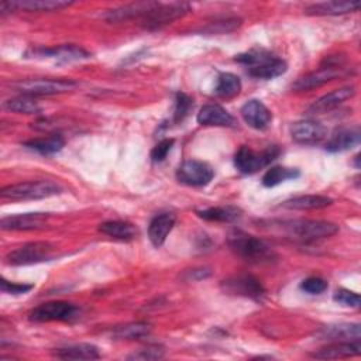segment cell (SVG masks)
<instances>
[{
    "mask_svg": "<svg viewBox=\"0 0 361 361\" xmlns=\"http://www.w3.org/2000/svg\"><path fill=\"white\" fill-rule=\"evenodd\" d=\"M235 62L245 66L250 76L257 79H274L283 75L288 69L286 62L264 48H251L235 55Z\"/></svg>",
    "mask_w": 361,
    "mask_h": 361,
    "instance_id": "1",
    "label": "cell"
},
{
    "mask_svg": "<svg viewBox=\"0 0 361 361\" xmlns=\"http://www.w3.org/2000/svg\"><path fill=\"white\" fill-rule=\"evenodd\" d=\"M227 244L238 257L254 264H269L276 259V252L271 245L241 230H233L227 237Z\"/></svg>",
    "mask_w": 361,
    "mask_h": 361,
    "instance_id": "2",
    "label": "cell"
},
{
    "mask_svg": "<svg viewBox=\"0 0 361 361\" xmlns=\"http://www.w3.org/2000/svg\"><path fill=\"white\" fill-rule=\"evenodd\" d=\"M281 228L288 237L296 238L305 243L316 241L320 238L331 237L338 231V226L326 221V220H310V219H296V220H285L279 223H272Z\"/></svg>",
    "mask_w": 361,
    "mask_h": 361,
    "instance_id": "3",
    "label": "cell"
},
{
    "mask_svg": "<svg viewBox=\"0 0 361 361\" xmlns=\"http://www.w3.org/2000/svg\"><path fill=\"white\" fill-rule=\"evenodd\" d=\"M62 186L52 180H30L16 185L4 186L0 192L3 199L7 200H38L56 196L62 193Z\"/></svg>",
    "mask_w": 361,
    "mask_h": 361,
    "instance_id": "4",
    "label": "cell"
},
{
    "mask_svg": "<svg viewBox=\"0 0 361 361\" xmlns=\"http://www.w3.org/2000/svg\"><path fill=\"white\" fill-rule=\"evenodd\" d=\"M281 154V148L278 145H269L261 152L251 149L247 145H243L234 154V166L238 172L244 175H251L258 172L259 169L268 166L272 161H275Z\"/></svg>",
    "mask_w": 361,
    "mask_h": 361,
    "instance_id": "5",
    "label": "cell"
},
{
    "mask_svg": "<svg viewBox=\"0 0 361 361\" xmlns=\"http://www.w3.org/2000/svg\"><path fill=\"white\" fill-rule=\"evenodd\" d=\"M78 83L72 79H27L13 82L11 87L24 96H49L73 90Z\"/></svg>",
    "mask_w": 361,
    "mask_h": 361,
    "instance_id": "6",
    "label": "cell"
},
{
    "mask_svg": "<svg viewBox=\"0 0 361 361\" xmlns=\"http://www.w3.org/2000/svg\"><path fill=\"white\" fill-rule=\"evenodd\" d=\"M25 58H32V59H41V61H52L58 65L61 63H71V62H79L90 58V54L83 49L79 45L75 44H62L56 47H38V48H31L25 52Z\"/></svg>",
    "mask_w": 361,
    "mask_h": 361,
    "instance_id": "7",
    "label": "cell"
},
{
    "mask_svg": "<svg viewBox=\"0 0 361 361\" xmlns=\"http://www.w3.org/2000/svg\"><path fill=\"white\" fill-rule=\"evenodd\" d=\"M54 245L48 241H32L27 243L18 248H14L10 251L4 262L7 265L13 267H21V265H31L38 264L42 261H48L52 257Z\"/></svg>",
    "mask_w": 361,
    "mask_h": 361,
    "instance_id": "8",
    "label": "cell"
},
{
    "mask_svg": "<svg viewBox=\"0 0 361 361\" xmlns=\"http://www.w3.org/2000/svg\"><path fill=\"white\" fill-rule=\"evenodd\" d=\"M220 288L227 295L243 296L252 300H262L265 296V288L262 286L261 281L250 274L228 276L220 282Z\"/></svg>",
    "mask_w": 361,
    "mask_h": 361,
    "instance_id": "9",
    "label": "cell"
},
{
    "mask_svg": "<svg viewBox=\"0 0 361 361\" xmlns=\"http://www.w3.org/2000/svg\"><path fill=\"white\" fill-rule=\"evenodd\" d=\"M79 314V307L63 300H52L34 307L28 313L31 322H71Z\"/></svg>",
    "mask_w": 361,
    "mask_h": 361,
    "instance_id": "10",
    "label": "cell"
},
{
    "mask_svg": "<svg viewBox=\"0 0 361 361\" xmlns=\"http://www.w3.org/2000/svg\"><path fill=\"white\" fill-rule=\"evenodd\" d=\"M343 69H344L343 62L337 56L336 58L329 56L326 59V65H322L317 71L299 78L292 85V89L296 92H303V90H310V89L319 87V86L338 78L343 73Z\"/></svg>",
    "mask_w": 361,
    "mask_h": 361,
    "instance_id": "11",
    "label": "cell"
},
{
    "mask_svg": "<svg viewBox=\"0 0 361 361\" xmlns=\"http://www.w3.org/2000/svg\"><path fill=\"white\" fill-rule=\"evenodd\" d=\"M189 11L190 6L183 1H175L168 4L157 1L152 10L142 18V25L147 30H157L172 23L176 18L183 17Z\"/></svg>",
    "mask_w": 361,
    "mask_h": 361,
    "instance_id": "12",
    "label": "cell"
},
{
    "mask_svg": "<svg viewBox=\"0 0 361 361\" xmlns=\"http://www.w3.org/2000/svg\"><path fill=\"white\" fill-rule=\"evenodd\" d=\"M175 176L182 185L200 188L210 183L214 176V171L209 164L203 161L188 159L178 166Z\"/></svg>",
    "mask_w": 361,
    "mask_h": 361,
    "instance_id": "13",
    "label": "cell"
},
{
    "mask_svg": "<svg viewBox=\"0 0 361 361\" xmlns=\"http://www.w3.org/2000/svg\"><path fill=\"white\" fill-rule=\"evenodd\" d=\"M73 4V1L66 0H7L0 3L1 14L10 11H52L68 7Z\"/></svg>",
    "mask_w": 361,
    "mask_h": 361,
    "instance_id": "14",
    "label": "cell"
},
{
    "mask_svg": "<svg viewBox=\"0 0 361 361\" xmlns=\"http://www.w3.org/2000/svg\"><path fill=\"white\" fill-rule=\"evenodd\" d=\"M241 117L243 120L254 130H267L272 123L271 110L257 99H251L241 106Z\"/></svg>",
    "mask_w": 361,
    "mask_h": 361,
    "instance_id": "15",
    "label": "cell"
},
{
    "mask_svg": "<svg viewBox=\"0 0 361 361\" xmlns=\"http://www.w3.org/2000/svg\"><path fill=\"white\" fill-rule=\"evenodd\" d=\"M48 213H23L6 216L1 219L0 226L3 230H39L48 224Z\"/></svg>",
    "mask_w": 361,
    "mask_h": 361,
    "instance_id": "16",
    "label": "cell"
},
{
    "mask_svg": "<svg viewBox=\"0 0 361 361\" xmlns=\"http://www.w3.org/2000/svg\"><path fill=\"white\" fill-rule=\"evenodd\" d=\"M290 135L299 144H317L326 137V127L314 120H300L290 127Z\"/></svg>",
    "mask_w": 361,
    "mask_h": 361,
    "instance_id": "17",
    "label": "cell"
},
{
    "mask_svg": "<svg viewBox=\"0 0 361 361\" xmlns=\"http://www.w3.org/2000/svg\"><path fill=\"white\" fill-rule=\"evenodd\" d=\"M196 120L200 126H216V127H235V118L220 104H204L197 116Z\"/></svg>",
    "mask_w": 361,
    "mask_h": 361,
    "instance_id": "18",
    "label": "cell"
},
{
    "mask_svg": "<svg viewBox=\"0 0 361 361\" xmlns=\"http://www.w3.org/2000/svg\"><path fill=\"white\" fill-rule=\"evenodd\" d=\"M360 140H361V131L358 127H341L331 134V137L326 142L324 149L333 154L343 152L358 145Z\"/></svg>",
    "mask_w": 361,
    "mask_h": 361,
    "instance_id": "19",
    "label": "cell"
},
{
    "mask_svg": "<svg viewBox=\"0 0 361 361\" xmlns=\"http://www.w3.org/2000/svg\"><path fill=\"white\" fill-rule=\"evenodd\" d=\"M355 94V89L353 86H344V87H338L324 96H322L320 99H317L309 109L307 113L309 114H322L326 111H330L336 107H338L341 103H344L345 100L351 99Z\"/></svg>",
    "mask_w": 361,
    "mask_h": 361,
    "instance_id": "20",
    "label": "cell"
},
{
    "mask_svg": "<svg viewBox=\"0 0 361 361\" xmlns=\"http://www.w3.org/2000/svg\"><path fill=\"white\" fill-rule=\"evenodd\" d=\"M175 221L176 216L169 212L159 213L151 219L148 224V238L154 247L159 248L165 243L168 234L175 226Z\"/></svg>",
    "mask_w": 361,
    "mask_h": 361,
    "instance_id": "21",
    "label": "cell"
},
{
    "mask_svg": "<svg viewBox=\"0 0 361 361\" xmlns=\"http://www.w3.org/2000/svg\"><path fill=\"white\" fill-rule=\"evenodd\" d=\"M361 353V344L360 340L353 341H334L326 347H322L320 350H316L310 354L313 358L320 360H333V358H347L360 355Z\"/></svg>",
    "mask_w": 361,
    "mask_h": 361,
    "instance_id": "22",
    "label": "cell"
},
{
    "mask_svg": "<svg viewBox=\"0 0 361 361\" xmlns=\"http://www.w3.org/2000/svg\"><path fill=\"white\" fill-rule=\"evenodd\" d=\"M319 340H331V341H341V340H360L361 337V326L358 323H340V324H330L324 326L314 334Z\"/></svg>",
    "mask_w": 361,
    "mask_h": 361,
    "instance_id": "23",
    "label": "cell"
},
{
    "mask_svg": "<svg viewBox=\"0 0 361 361\" xmlns=\"http://www.w3.org/2000/svg\"><path fill=\"white\" fill-rule=\"evenodd\" d=\"M360 8L358 1H320L313 3L305 8L306 14L310 16H340L347 13H354Z\"/></svg>",
    "mask_w": 361,
    "mask_h": 361,
    "instance_id": "24",
    "label": "cell"
},
{
    "mask_svg": "<svg viewBox=\"0 0 361 361\" xmlns=\"http://www.w3.org/2000/svg\"><path fill=\"white\" fill-rule=\"evenodd\" d=\"M51 354L61 360H97L100 358L99 348L89 343H79L54 348Z\"/></svg>",
    "mask_w": 361,
    "mask_h": 361,
    "instance_id": "25",
    "label": "cell"
},
{
    "mask_svg": "<svg viewBox=\"0 0 361 361\" xmlns=\"http://www.w3.org/2000/svg\"><path fill=\"white\" fill-rule=\"evenodd\" d=\"M333 203V199L323 196V195H302L295 196L283 203L281 207L290 209V210H314V209H324Z\"/></svg>",
    "mask_w": 361,
    "mask_h": 361,
    "instance_id": "26",
    "label": "cell"
},
{
    "mask_svg": "<svg viewBox=\"0 0 361 361\" xmlns=\"http://www.w3.org/2000/svg\"><path fill=\"white\" fill-rule=\"evenodd\" d=\"M196 214L207 221H220V223H233L241 217V209L237 206H213L202 210H196Z\"/></svg>",
    "mask_w": 361,
    "mask_h": 361,
    "instance_id": "27",
    "label": "cell"
},
{
    "mask_svg": "<svg viewBox=\"0 0 361 361\" xmlns=\"http://www.w3.org/2000/svg\"><path fill=\"white\" fill-rule=\"evenodd\" d=\"M99 231L120 241H130L135 237L137 230L133 224L121 220H109L99 226Z\"/></svg>",
    "mask_w": 361,
    "mask_h": 361,
    "instance_id": "28",
    "label": "cell"
},
{
    "mask_svg": "<svg viewBox=\"0 0 361 361\" xmlns=\"http://www.w3.org/2000/svg\"><path fill=\"white\" fill-rule=\"evenodd\" d=\"M65 145V140L59 134H51L44 138H34L24 142V147L37 151L41 155H52L59 152Z\"/></svg>",
    "mask_w": 361,
    "mask_h": 361,
    "instance_id": "29",
    "label": "cell"
},
{
    "mask_svg": "<svg viewBox=\"0 0 361 361\" xmlns=\"http://www.w3.org/2000/svg\"><path fill=\"white\" fill-rule=\"evenodd\" d=\"M240 92H241V80L237 75L230 72H223L219 75L216 87H214L216 96L221 99H231L237 96Z\"/></svg>",
    "mask_w": 361,
    "mask_h": 361,
    "instance_id": "30",
    "label": "cell"
},
{
    "mask_svg": "<svg viewBox=\"0 0 361 361\" xmlns=\"http://www.w3.org/2000/svg\"><path fill=\"white\" fill-rule=\"evenodd\" d=\"M151 326L147 322H133L116 327L111 331V336L117 340H138L148 336Z\"/></svg>",
    "mask_w": 361,
    "mask_h": 361,
    "instance_id": "31",
    "label": "cell"
},
{
    "mask_svg": "<svg viewBox=\"0 0 361 361\" xmlns=\"http://www.w3.org/2000/svg\"><path fill=\"white\" fill-rule=\"evenodd\" d=\"M300 176V171L296 168H288V166H272L267 169V172L262 176V185L265 188H274L285 180L296 179Z\"/></svg>",
    "mask_w": 361,
    "mask_h": 361,
    "instance_id": "32",
    "label": "cell"
},
{
    "mask_svg": "<svg viewBox=\"0 0 361 361\" xmlns=\"http://www.w3.org/2000/svg\"><path fill=\"white\" fill-rule=\"evenodd\" d=\"M4 107L10 111L21 113V114H38L41 111L39 104L31 96H24V94L7 100L4 103Z\"/></svg>",
    "mask_w": 361,
    "mask_h": 361,
    "instance_id": "33",
    "label": "cell"
},
{
    "mask_svg": "<svg viewBox=\"0 0 361 361\" xmlns=\"http://www.w3.org/2000/svg\"><path fill=\"white\" fill-rule=\"evenodd\" d=\"M193 109V100L189 94L178 92L175 94V107H173V123H182L190 110Z\"/></svg>",
    "mask_w": 361,
    "mask_h": 361,
    "instance_id": "34",
    "label": "cell"
},
{
    "mask_svg": "<svg viewBox=\"0 0 361 361\" xmlns=\"http://www.w3.org/2000/svg\"><path fill=\"white\" fill-rule=\"evenodd\" d=\"M327 286V282L320 276H309L300 282V289L309 295H320Z\"/></svg>",
    "mask_w": 361,
    "mask_h": 361,
    "instance_id": "35",
    "label": "cell"
},
{
    "mask_svg": "<svg viewBox=\"0 0 361 361\" xmlns=\"http://www.w3.org/2000/svg\"><path fill=\"white\" fill-rule=\"evenodd\" d=\"M333 299L334 302L343 305V306H348V307H358L360 306V295L353 292V290H348V289H337L333 295Z\"/></svg>",
    "mask_w": 361,
    "mask_h": 361,
    "instance_id": "36",
    "label": "cell"
},
{
    "mask_svg": "<svg viewBox=\"0 0 361 361\" xmlns=\"http://www.w3.org/2000/svg\"><path fill=\"white\" fill-rule=\"evenodd\" d=\"M165 355V350L159 345H149L147 348H141L138 351H134L127 358L128 360H159Z\"/></svg>",
    "mask_w": 361,
    "mask_h": 361,
    "instance_id": "37",
    "label": "cell"
},
{
    "mask_svg": "<svg viewBox=\"0 0 361 361\" xmlns=\"http://www.w3.org/2000/svg\"><path fill=\"white\" fill-rule=\"evenodd\" d=\"M241 24V21L238 18H226V20H221V21H216V23H210L204 31L207 32H212V34H216V32H228V31H233L234 28H237L238 25Z\"/></svg>",
    "mask_w": 361,
    "mask_h": 361,
    "instance_id": "38",
    "label": "cell"
},
{
    "mask_svg": "<svg viewBox=\"0 0 361 361\" xmlns=\"http://www.w3.org/2000/svg\"><path fill=\"white\" fill-rule=\"evenodd\" d=\"M175 140L173 138H164L161 140L152 149H151V159L154 162H162L166 155L169 154V151L172 149Z\"/></svg>",
    "mask_w": 361,
    "mask_h": 361,
    "instance_id": "39",
    "label": "cell"
},
{
    "mask_svg": "<svg viewBox=\"0 0 361 361\" xmlns=\"http://www.w3.org/2000/svg\"><path fill=\"white\" fill-rule=\"evenodd\" d=\"M34 288V285L31 283H16V282H10L6 278L0 279V289L3 293H8V295H24L27 292H30Z\"/></svg>",
    "mask_w": 361,
    "mask_h": 361,
    "instance_id": "40",
    "label": "cell"
},
{
    "mask_svg": "<svg viewBox=\"0 0 361 361\" xmlns=\"http://www.w3.org/2000/svg\"><path fill=\"white\" fill-rule=\"evenodd\" d=\"M210 269L209 268H195L190 271H186L185 279L186 281H202L210 276Z\"/></svg>",
    "mask_w": 361,
    "mask_h": 361,
    "instance_id": "41",
    "label": "cell"
}]
</instances>
